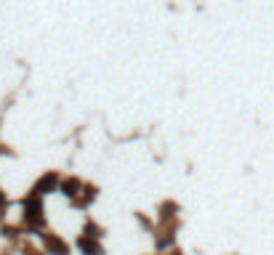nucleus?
I'll list each match as a JSON object with an SVG mask.
<instances>
[{
	"mask_svg": "<svg viewBox=\"0 0 274 255\" xmlns=\"http://www.w3.org/2000/svg\"><path fill=\"white\" fill-rule=\"evenodd\" d=\"M53 186H56V175L48 173V175H43V178L35 183V191H37V194H45V191H51Z\"/></svg>",
	"mask_w": 274,
	"mask_h": 255,
	"instance_id": "1",
	"label": "nucleus"
},
{
	"mask_svg": "<svg viewBox=\"0 0 274 255\" xmlns=\"http://www.w3.org/2000/svg\"><path fill=\"white\" fill-rule=\"evenodd\" d=\"M24 210H27L29 218H37V215H40V199H37V197L27 199V202H24Z\"/></svg>",
	"mask_w": 274,
	"mask_h": 255,
	"instance_id": "2",
	"label": "nucleus"
},
{
	"mask_svg": "<svg viewBox=\"0 0 274 255\" xmlns=\"http://www.w3.org/2000/svg\"><path fill=\"white\" fill-rule=\"evenodd\" d=\"M0 205H3V194H0Z\"/></svg>",
	"mask_w": 274,
	"mask_h": 255,
	"instance_id": "6",
	"label": "nucleus"
},
{
	"mask_svg": "<svg viewBox=\"0 0 274 255\" xmlns=\"http://www.w3.org/2000/svg\"><path fill=\"white\" fill-rule=\"evenodd\" d=\"M80 247H83V250L88 253V255H101V247H99L96 242H88V239H80Z\"/></svg>",
	"mask_w": 274,
	"mask_h": 255,
	"instance_id": "4",
	"label": "nucleus"
},
{
	"mask_svg": "<svg viewBox=\"0 0 274 255\" xmlns=\"http://www.w3.org/2000/svg\"><path fill=\"white\" fill-rule=\"evenodd\" d=\"M61 189H64V194H67V197H75V194H77V181H67Z\"/></svg>",
	"mask_w": 274,
	"mask_h": 255,
	"instance_id": "5",
	"label": "nucleus"
},
{
	"mask_svg": "<svg viewBox=\"0 0 274 255\" xmlns=\"http://www.w3.org/2000/svg\"><path fill=\"white\" fill-rule=\"evenodd\" d=\"M45 245H48V247H51V250L56 253V255H67V247L61 245L56 237H51V234H48V237H45Z\"/></svg>",
	"mask_w": 274,
	"mask_h": 255,
	"instance_id": "3",
	"label": "nucleus"
}]
</instances>
